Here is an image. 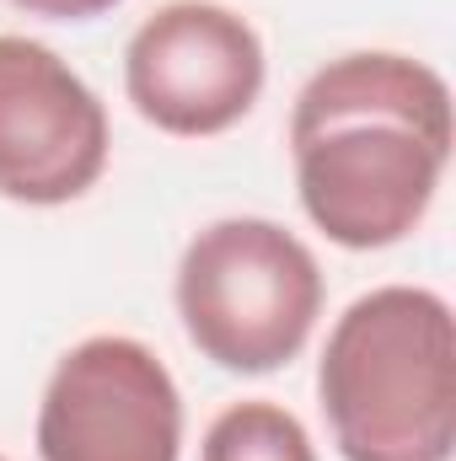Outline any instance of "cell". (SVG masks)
<instances>
[{"mask_svg": "<svg viewBox=\"0 0 456 461\" xmlns=\"http://www.w3.org/2000/svg\"><path fill=\"white\" fill-rule=\"evenodd\" d=\"M296 183L312 226L349 252L403 241L451 161V92L408 54H343L290 113Z\"/></svg>", "mask_w": 456, "mask_h": 461, "instance_id": "1", "label": "cell"}, {"mask_svg": "<svg viewBox=\"0 0 456 461\" xmlns=\"http://www.w3.org/2000/svg\"><path fill=\"white\" fill-rule=\"evenodd\" d=\"M317 397L343 461H451V306L419 285L360 295L328 333Z\"/></svg>", "mask_w": 456, "mask_h": 461, "instance_id": "2", "label": "cell"}, {"mask_svg": "<svg viewBox=\"0 0 456 461\" xmlns=\"http://www.w3.org/2000/svg\"><path fill=\"white\" fill-rule=\"evenodd\" d=\"M178 317L188 344L221 370H279L323 317V268L301 236L274 221H215L178 263Z\"/></svg>", "mask_w": 456, "mask_h": 461, "instance_id": "3", "label": "cell"}, {"mask_svg": "<svg viewBox=\"0 0 456 461\" xmlns=\"http://www.w3.org/2000/svg\"><path fill=\"white\" fill-rule=\"evenodd\" d=\"M134 113L178 140H210L252 113L263 92V43L247 16L215 0H172L140 22L123 54Z\"/></svg>", "mask_w": 456, "mask_h": 461, "instance_id": "4", "label": "cell"}, {"mask_svg": "<svg viewBox=\"0 0 456 461\" xmlns=\"http://www.w3.org/2000/svg\"><path fill=\"white\" fill-rule=\"evenodd\" d=\"M178 381L140 339L97 333L54 365L38 408L43 461H178Z\"/></svg>", "mask_w": 456, "mask_h": 461, "instance_id": "5", "label": "cell"}, {"mask_svg": "<svg viewBox=\"0 0 456 461\" xmlns=\"http://www.w3.org/2000/svg\"><path fill=\"white\" fill-rule=\"evenodd\" d=\"M108 167L97 92L43 43L0 38V194L16 204H70Z\"/></svg>", "mask_w": 456, "mask_h": 461, "instance_id": "6", "label": "cell"}, {"mask_svg": "<svg viewBox=\"0 0 456 461\" xmlns=\"http://www.w3.org/2000/svg\"><path fill=\"white\" fill-rule=\"evenodd\" d=\"M199 461H317L306 424L279 402H231L210 424Z\"/></svg>", "mask_w": 456, "mask_h": 461, "instance_id": "7", "label": "cell"}, {"mask_svg": "<svg viewBox=\"0 0 456 461\" xmlns=\"http://www.w3.org/2000/svg\"><path fill=\"white\" fill-rule=\"evenodd\" d=\"M27 16H49V22H92L103 11H114L118 0H11Z\"/></svg>", "mask_w": 456, "mask_h": 461, "instance_id": "8", "label": "cell"}, {"mask_svg": "<svg viewBox=\"0 0 456 461\" xmlns=\"http://www.w3.org/2000/svg\"><path fill=\"white\" fill-rule=\"evenodd\" d=\"M0 461H5V456H0Z\"/></svg>", "mask_w": 456, "mask_h": 461, "instance_id": "9", "label": "cell"}]
</instances>
